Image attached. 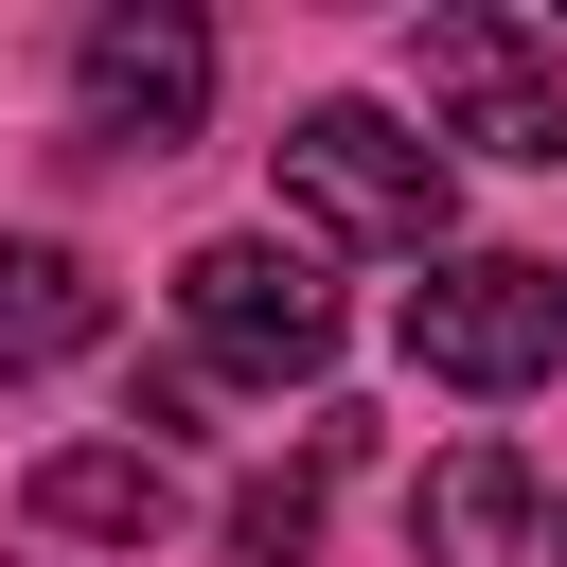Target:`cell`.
Returning a JSON list of instances; mask_svg holds the SVG:
<instances>
[{"label": "cell", "mask_w": 567, "mask_h": 567, "mask_svg": "<svg viewBox=\"0 0 567 567\" xmlns=\"http://www.w3.org/2000/svg\"><path fill=\"white\" fill-rule=\"evenodd\" d=\"M266 159H284V213H301L319 248H408V266H425V248L461 230V159H443L425 124H390V106H301Z\"/></svg>", "instance_id": "cell-1"}, {"label": "cell", "mask_w": 567, "mask_h": 567, "mask_svg": "<svg viewBox=\"0 0 567 567\" xmlns=\"http://www.w3.org/2000/svg\"><path fill=\"white\" fill-rule=\"evenodd\" d=\"M177 337H195V372H230V390H319V372H337V284H319L284 230H213V248L177 266Z\"/></svg>", "instance_id": "cell-2"}, {"label": "cell", "mask_w": 567, "mask_h": 567, "mask_svg": "<svg viewBox=\"0 0 567 567\" xmlns=\"http://www.w3.org/2000/svg\"><path fill=\"white\" fill-rule=\"evenodd\" d=\"M408 89H425V142H478V159H567V53L496 0H425L408 18Z\"/></svg>", "instance_id": "cell-3"}, {"label": "cell", "mask_w": 567, "mask_h": 567, "mask_svg": "<svg viewBox=\"0 0 567 567\" xmlns=\"http://www.w3.org/2000/svg\"><path fill=\"white\" fill-rule=\"evenodd\" d=\"M408 372L425 390H549L567 372V266H532V248H443L425 284H408Z\"/></svg>", "instance_id": "cell-4"}, {"label": "cell", "mask_w": 567, "mask_h": 567, "mask_svg": "<svg viewBox=\"0 0 567 567\" xmlns=\"http://www.w3.org/2000/svg\"><path fill=\"white\" fill-rule=\"evenodd\" d=\"M71 106H89V142H124V159L195 142V124H213V18H177V0H106V18L71 35Z\"/></svg>", "instance_id": "cell-5"}, {"label": "cell", "mask_w": 567, "mask_h": 567, "mask_svg": "<svg viewBox=\"0 0 567 567\" xmlns=\"http://www.w3.org/2000/svg\"><path fill=\"white\" fill-rule=\"evenodd\" d=\"M408 549L425 567H567V478L514 443H443L408 478Z\"/></svg>", "instance_id": "cell-6"}, {"label": "cell", "mask_w": 567, "mask_h": 567, "mask_svg": "<svg viewBox=\"0 0 567 567\" xmlns=\"http://www.w3.org/2000/svg\"><path fill=\"white\" fill-rule=\"evenodd\" d=\"M35 532L142 567V549L177 532V461H159V443H53V461H35Z\"/></svg>", "instance_id": "cell-7"}, {"label": "cell", "mask_w": 567, "mask_h": 567, "mask_svg": "<svg viewBox=\"0 0 567 567\" xmlns=\"http://www.w3.org/2000/svg\"><path fill=\"white\" fill-rule=\"evenodd\" d=\"M106 337V266L71 230H0V372H71Z\"/></svg>", "instance_id": "cell-8"}, {"label": "cell", "mask_w": 567, "mask_h": 567, "mask_svg": "<svg viewBox=\"0 0 567 567\" xmlns=\"http://www.w3.org/2000/svg\"><path fill=\"white\" fill-rule=\"evenodd\" d=\"M319 496H337L319 461H284V478H248V496H230V549H248V567H301V549H319Z\"/></svg>", "instance_id": "cell-9"}, {"label": "cell", "mask_w": 567, "mask_h": 567, "mask_svg": "<svg viewBox=\"0 0 567 567\" xmlns=\"http://www.w3.org/2000/svg\"><path fill=\"white\" fill-rule=\"evenodd\" d=\"M124 425H142V443H177V425H195V354H159V372L124 390Z\"/></svg>", "instance_id": "cell-10"}]
</instances>
